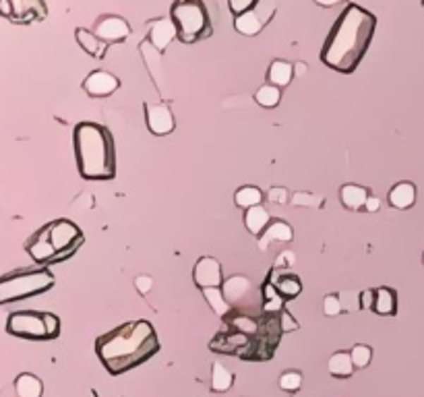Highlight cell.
<instances>
[{
  "label": "cell",
  "instance_id": "obj_1",
  "mask_svg": "<svg viewBox=\"0 0 424 397\" xmlns=\"http://www.w3.org/2000/svg\"><path fill=\"white\" fill-rule=\"evenodd\" d=\"M375 30L377 17L370 11L356 2L346 4L321 48V62L344 75L354 73L368 52Z\"/></svg>",
  "mask_w": 424,
  "mask_h": 397
},
{
  "label": "cell",
  "instance_id": "obj_2",
  "mask_svg": "<svg viewBox=\"0 0 424 397\" xmlns=\"http://www.w3.org/2000/svg\"><path fill=\"white\" fill-rule=\"evenodd\" d=\"M159 350V339L150 321H131L95 339V354L106 370L114 377L124 374Z\"/></svg>",
  "mask_w": 424,
  "mask_h": 397
},
{
  "label": "cell",
  "instance_id": "obj_3",
  "mask_svg": "<svg viewBox=\"0 0 424 397\" xmlns=\"http://www.w3.org/2000/svg\"><path fill=\"white\" fill-rule=\"evenodd\" d=\"M77 170L81 178L97 183L116 176V152L112 133L97 123H79L73 133Z\"/></svg>",
  "mask_w": 424,
  "mask_h": 397
},
{
  "label": "cell",
  "instance_id": "obj_4",
  "mask_svg": "<svg viewBox=\"0 0 424 397\" xmlns=\"http://www.w3.org/2000/svg\"><path fill=\"white\" fill-rule=\"evenodd\" d=\"M170 19L182 44H197L213 33L207 8L199 0H176L170 6Z\"/></svg>",
  "mask_w": 424,
  "mask_h": 397
},
{
  "label": "cell",
  "instance_id": "obj_5",
  "mask_svg": "<svg viewBox=\"0 0 424 397\" xmlns=\"http://www.w3.org/2000/svg\"><path fill=\"white\" fill-rule=\"evenodd\" d=\"M56 283L54 275L48 269H21L4 275L0 279V303L8 305L15 300H25L31 296L52 290Z\"/></svg>",
  "mask_w": 424,
  "mask_h": 397
},
{
  "label": "cell",
  "instance_id": "obj_6",
  "mask_svg": "<svg viewBox=\"0 0 424 397\" xmlns=\"http://www.w3.org/2000/svg\"><path fill=\"white\" fill-rule=\"evenodd\" d=\"M50 245L56 250V261H62L66 257H71L79 246L83 245V232L79 230V226H75L68 219H56L48 226H44Z\"/></svg>",
  "mask_w": 424,
  "mask_h": 397
},
{
  "label": "cell",
  "instance_id": "obj_7",
  "mask_svg": "<svg viewBox=\"0 0 424 397\" xmlns=\"http://www.w3.org/2000/svg\"><path fill=\"white\" fill-rule=\"evenodd\" d=\"M6 331L15 337L23 339H50L46 329V312H33V310H19L11 312L6 319Z\"/></svg>",
  "mask_w": 424,
  "mask_h": 397
},
{
  "label": "cell",
  "instance_id": "obj_8",
  "mask_svg": "<svg viewBox=\"0 0 424 397\" xmlns=\"http://www.w3.org/2000/svg\"><path fill=\"white\" fill-rule=\"evenodd\" d=\"M273 13H275V2H272V0H259L248 13H244L243 17L234 19V28H236L238 33L253 37V35H257L259 31L272 21Z\"/></svg>",
  "mask_w": 424,
  "mask_h": 397
},
{
  "label": "cell",
  "instance_id": "obj_9",
  "mask_svg": "<svg viewBox=\"0 0 424 397\" xmlns=\"http://www.w3.org/2000/svg\"><path fill=\"white\" fill-rule=\"evenodd\" d=\"M193 279H195V286L199 290H207V288H222L224 286V275H222V265L217 259L213 257H201L197 263H195V269H193Z\"/></svg>",
  "mask_w": 424,
  "mask_h": 397
},
{
  "label": "cell",
  "instance_id": "obj_10",
  "mask_svg": "<svg viewBox=\"0 0 424 397\" xmlns=\"http://www.w3.org/2000/svg\"><path fill=\"white\" fill-rule=\"evenodd\" d=\"M145 123L155 137H166L174 130V116L166 104H145Z\"/></svg>",
  "mask_w": 424,
  "mask_h": 397
},
{
  "label": "cell",
  "instance_id": "obj_11",
  "mask_svg": "<svg viewBox=\"0 0 424 397\" xmlns=\"http://www.w3.org/2000/svg\"><path fill=\"white\" fill-rule=\"evenodd\" d=\"M119 87H121V79L108 71H93L83 81V90L91 97H108Z\"/></svg>",
  "mask_w": 424,
  "mask_h": 397
},
{
  "label": "cell",
  "instance_id": "obj_12",
  "mask_svg": "<svg viewBox=\"0 0 424 397\" xmlns=\"http://www.w3.org/2000/svg\"><path fill=\"white\" fill-rule=\"evenodd\" d=\"M102 42L106 44H114V42H124L131 35V25L116 15H108L104 19H99L95 23V31H93Z\"/></svg>",
  "mask_w": 424,
  "mask_h": 397
},
{
  "label": "cell",
  "instance_id": "obj_13",
  "mask_svg": "<svg viewBox=\"0 0 424 397\" xmlns=\"http://www.w3.org/2000/svg\"><path fill=\"white\" fill-rule=\"evenodd\" d=\"M269 281L273 283V288L277 290V294L284 298V300H294L301 292H303V281L301 277L290 271H279V269H272L269 275Z\"/></svg>",
  "mask_w": 424,
  "mask_h": 397
},
{
  "label": "cell",
  "instance_id": "obj_14",
  "mask_svg": "<svg viewBox=\"0 0 424 397\" xmlns=\"http://www.w3.org/2000/svg\"><path fill=\"white\" fill-rule=\"evenodd\" d=\"M46 15H48V8L40 0H15L13 2V21H17V23L42 21Z\"/></svg>",
  "mask_w": 424,
  "mask_h": 397
},
{
  "label": "cell",
  "instance_id": "obj_15",
  "mask_svg": "<svg viewBox=\"0 0 424 397\" xmlns=\"http://www.w3.org/2000/svg\"><path fill=\"white\" fill-rule=\"evenodd\" d=\"M28 252H30L31 259H33L35 263H40V265H44V263H54V261H56V250H54V246L50 245L48 234H46L44 228L28 243Z\"/></svg>",
  "mask_w": 424,
  "mask_h": 397
},
{
  "label": "cell",
  "instance_id": "obj_16",
  "mask_svg": "<svg viewBox=\"0 0 424 397\" xmlns=\"http://www.w3.org/2000/svg\"><path fill=\"white\" fill-rule=\"evenodd\" d=\"M174 37H178V33H176L172 19H157L150 25V42L159 52H164L172 44Z\"/></svg>",
  "mask_w": 424,
  "mask_h": 397
},
{
  "label": "cell",
  "instance_id": "obj_17",
  "mask_svg": "<svg viewBox=\"0 0 424 397\" xmlns=\"http://www.w3.org/2000/svg\"><path fill=\"white\" fill-rule=\"evenodd\" d=\"M292 243L294 240V230L290 224L286 221H279V219H273L272 224L265 228V232L259 236V248L265 250L272 243Z\"/></svg>",
  "mask_w": 424,
  "mask_h": 397
},
{
  "label": "cell",
  "instance_id": "obj_18",
  "mask_svg": "<svg viewBox=\"0 0 424 397\" xmlns=\"http://www.w3.org/2000/svg\"><path fill=\"white\" fill-rule=\"evenodd\" d=\"M370 193L366 186H358V184H344L339 188V199H341V205L350 212H358L366 207V201H368Z\"/></svg>",
  "mask_w": 424,
  "mask_h": 397
},
{
  "label": "cell",
  "instance_id": "obj_19",
  "mask_svg": "<svg viewBox=\"0 0 424 397\" xmlns=\"http://www.w3.org/2000/svg\"><path fill=\"white\" fill-rule=\"evenodd\" d=\"M387 199H389V205L394 209H399V212L410 209L416 203V186L412 183H397L389 190Z\"/></svg>",
  "mask_w": 424,
  "mask_h": 397
},
{
  "label": "cell",
  "instance_id": "obj_20",
  "mask_svg": "<svg viewBox=\"0 0 424 397\" xmlns=\"http://www.w3.org/2000/svg\"><path fill=\"white\" fill-rule=\"evenodd\" d=\"M222 292H224V298L230 303V306L236 305L238 300H243L246 296V292H250V279L244 277V275H232L224 281Z\"/></svg>",
  "mask_w": 424,
  "mask_h": 397
},
{
  "label": "cell",
  "instance_id": "obj_21",
  "mask_svg": "<svg viewBox=\"0 0 424 397\" xmlns=\"http://www.w3.org/2000/svg\"><path fill=\"white\" fill-rule=\"evenodd\" d=\"M75 37H77V44H79L90 56H93V59H104V56H106L108 44L102 42L95 33L83 30V28H77V30H75Z\"/></svg>",
  "mask_w": 424,
  "mask_h": 397
},
{
  "label": "cell",
  "instance_id": "obj_22",
  "mask_svg": "<svg viewBox=\"0 0 424 397\" xmlns=\"http://www.w3.org/2000/svg\"><path fill=\"white\" fill-rule=\"evenodd\" d=\"M372 310L381 317H394L397 312V294H395L394 288H377L375 290V305Z\"/></svg>",
  "mask_w": 424,
  "mask_h": 397
},
{
  "label": "cell",
  "instance_id": "obj_23",
  "mask_svg": "<svg viewBox=\"0 0 424 397\" xmlns=\"http://www.w3.org/2000/svg\"><path fill=\"white\" fill-rule=\"evenodd\" d=\"M329 374L335 379H350L354 374V360H352V354L348 352H335L329 358V365H327Z\"/></svg>",
  "mask_w": 424,
  "mask_h": 397
},
{
  "label": "cell",
  "instance_id": "obj_24",
  "mask_svg": "<svg viewBox=\"0 0 424 397\" xmlns=\"http://www.w3.org/2000/svg\"><path fill=\"white\" fill-rule=\"evenodd\" d=\"M269 224H272V215L267 214V209L261 207V205H259V207H253V209H248V212L244 214V226H246V230H248L250 234H255V236H261Z\"/></svg>",
  "mask_w": 424,
  "mask_h": 397
},
{
  "label": "cell",
  "instance_id": "obj_25",
  "mask_svg": "<svg viewBox=\"0 0 424 397\" xmlns=\"http://www.w3.org/2000/svg\"><path fill=\"white\" fill-rule=\"evenodd\" d=\"M15 391H17V397H42L44 383L35 374L23 372L15 379Z\"/></svg>",
  "mask_w": 424,
  "mask_h": 397
},
{
  "label": "cell",
  "instance_id": "obj_26",
  "mask_svg": "<svg viewBox=\"0 0 424 397\" xmlns=\"http://www.w3.org/2000/svg\"><path fill=\"white\" fill-rule=\"evenodd\" d=\"M263 201V190L259 186H253V184H246L241 186L236 193H234V203L243 209H253V207H259Z\"/></svg>",
  "mask_w": 424,
  "mask_h": 397
},
{
  "label": "cell",
  "instance_id": "obj_27",
  "mask_svg": "<svg viewBox=\"0 0 424 397\" xmlns=\"http://www.w3.org/2000/svg\"><path fill=\"white\" fill-rule=\"evenodd\" d=\"M267 77H269L272 85L281 90V87H286L292 81V77H294V64H290V62L286 61H273Z\"/></svg>",
  "mask_w": 424,
  "mask_h": 397
},
{
  "label": "cell",
  "instance_id": "obj_28",
  "mask_svg": "<svg viewBox=\"0 0 424 397\" xmlns=\"http://www.w3.org/2000/svg\"><path fill=\"white\" fill-rule=\"evenodd\" d=\"M234 383V374L224 367V365H213L212 367V391L215 393H226Z\"/></svg>",
  "mask_w": 424,
  "mask_h": 397
},
{
  "label": "cell",
  "instance_id": "obj_29",
  "mask_svg": "<svg viewBox=\"0 0 424 397\" xmlns=\"http://www.w3.org/2000/svg\"><path fill=\"white\" fill-rule=\"evenodd\" d=\"M203 292V298L207 300V305L212 306V310L217 314V317H224L230 312V303L224 298V292L222 288H207V290H201Z\"/></svg>",
  "mask_w": 424,
  "mask_h": 397
},
{
  "label": "cell",
  "instance_id": "obj_30",
  "mask_svg": "<svg viewBox=\"0 0 424 397\" xmlns=\"http://www.w3.org/2000/svg\"><path fill=\"white\" fill-rule=\"evenodd\" d=\"M255 99L261 108H275L281 99V90L267 83V85L259 87V92L255 93Z\"/></svg>",
  "mask_w": 424,
  "mask_h": 397
},
{
  "label": "cell",
  "instance_id": "obj_31",
  "mask_svg": "<svg viewBox=\"0 0 424 397\" xmlns=\"http://www.w3.org/2000/svg\"><path fill=\"white\" fill-rule=\"evenodd\" d=\"M263 294H265V298H263V310H265V312H277V310H281L284 298L277 294V290L273 288L272 281L263 286Z\"/></svg>",
  "mask_w": 424,
  "mask_h": 397
},
{
  "label": "cell",
  "instance_id": "obj_32",
  "mask_svg": "<svg viewBox=\"0 0 424 397\" xmlns=\"http://www.w3.org/2000/svg\"><path fill=\"white\" fill-rule=\"evenodd\" d=\"M277 383H279V389L294 393V391H298V389L303 387V374L296 372V370H288V372H284V374L279 377Z\"/></svg>",
  "mask_w": 424,
  "mask_h": 397
},
{
  "label": "cell",
  "instance_id": "obj_33",
  "mask_svg": "<svg viewBox=\"0 0 424 397\" xmlns=\"http://www.w3.org/2000/svg\"><path fill=\"white\" fill-rule=\"evenodd\" d=\"M350 354H352V360H354L356 368H366L372 360V350H370V346H364V343L354 346Z\"/></svg>",
  "mask_w": 424,
  "mask_h": 397
},
{
  "label": "cell",
  "instance_id": "obj_34",
  "mask_svg": "<svg viewBox=\"0 0 424 397\" xmlns=\"http://www.w3.org/2000/svg\"><path fill=\"white\" fill-rule=\"evenodd\" d=\"M141 52H143V59L147 62V68H159V64H162V52L153 46L150 39H145L143 44H141Z\"/></svg>",
  "mask_w": 424,
  "mask_h": 397
},
{
  "label": "cell",
  "instance_id": "obj_35",
  "mask_svg": "<svg viewBox=\"0 0 424 397\" xmlns=\"http://www.w3.org/2000/svg\"><path fill=\"white\" fill-rule=\"evenodd\" d=\"M255 4H257L255 0H230L228 2V6H230L234 17H243L244 13H248Z\"/></svg>",
  "mask_w": 424,
  "mask_h": 397
},
{
  "label": "cell",
  "instance_id": "obj_36",
  "mask_svg": "<svg viewBox=\"0 0 424 397\" xmlns=\"http://www.w3.org/2000/svg\"><path fill=\"white\" fill-rule=\"evenodd\" d=\"M323 312H325L327 317H337V314L341 312V303H339V298H337L335 294L325 296V300H323Z\"/></svg>",
  "mask_w": 424,
  "mask_h": 397
},
{
  "label": "cell",
  "instance_id": "obj_37",
  "mask_svg": "<svg viewBox=\"0 0 424 397\" xmlns=\"http://www.w3.org/2000/svg\"><path fill=\"white\" fill-rule=\"evenodd\" d=\"M46 329H48V337L50 339H56V337L61 336V319L56 314L46 312Z\"/></svg>",
  "mask_w": 424,
  "mask_h": 397
},
{
  "label": "cell",
  "instance_id": "obj_38",
  "mask_svg": "<svg viewBox=\"0 0 424 397\" xmlns=\"http://www.w3.org/2000/svg\"><path fill=\"white\" fill-rule=\"evenodd\" d=\"M267 201H272V203H288V190L284 188V186H273L267 190Z\"/></svg>",
  "mask_w": 424,
  "mask_h": 397
},
{
  "label": "cell",
  "instance_id": "obj_39",
  "mask_svg": "<svg viewBox=\"0 0 424 397\" xmlns=\"http://www.w3.org/2000/svg\"><path fill=\"white\" fill-rule=\"evenodd\" d=\"M315 199H321V197H315V195H310V193H296L292 203H294L296 207H298V205H308V207L321 205V201H315Z\"/></svg>",
  "mask_w": 424,
  "mask_h": 397
},
{
  "label": "cell",
  "instance_id": "obj_40",
  "mask_svg": "<svg viewBox=\"0 0 424 397\" xmlns=\"http://www.w3.org/2000/svg\"><path fill=\"white\" fill-rule=\"evenodd\" d=\"M294 261H296V257H294V252H290V250H284L277 259H275V269H286V267H292L294 265Z\"/></svg>",
  "mask_w": 424,
  "mask_h": 397
},
{
  "label": "cell",
  "instance_id": "obj_41",
  "mask_svg": "<svg viewBox=\"0 0 424 397\" xmlns=\"http://www.w3.org/2000/svg\"><path fill=\"white\" fill-rule=\"evenodd\" d=\"M135 286H137V290L145 296V294H150V290L153 288V279L150 275H139V277L135 279Z\"/></svg>",
  "mask_w": 424,
  "mask_h": 397
},
{
  "label": "cell",
  "instance_id": "obj_42",
  "mask_svg": "<svg viewBox=\"0 0 424 397\" xmlns=\"http://www.w3.org/2000/svg\"><path fill=\"white\" fill-rule=\"evenodd\" d=\"M375 305V290H364L361 292V308L363 310H368Z\"/></svg>",
  "mask_w": 424,
  "mask_h": 397
},
{
  "label": "cell",
  "instance_id": "obj_43",
  "mask_svg": "<svg viewBox=\"0 0 424 397\" xmlns=\"http://www.w3.org/2000/svg\"><path fill=\"white\" fill-rule=\"evenodd\" d=\"M379 207H381V199H377V197H368V201H366V207H364V212H368V214H375V212H379Z\"/></svg>",
  "mask_w": 424,
  "mask_h": 397
},
{
  "label": "cell",
  "instance_id": "obj_44",
  "mask_svg": "<svg viewBox=\"0 0 424 397\" xmlns=\"http://www.w3.org/2000/svg\"><path fill=\"white\" fill-rule=\"evenodd\" d=\"M0 11L6 19H13V2L8 0H0Z\"/></svg>",
  "mask_w": 424,
  "mask_h": 397
},
{
  "label": "cell",
  "instance_id": "obj_45",
  "mask_svg": "<svg viewBox=\"0 0 424 397\" xmlns=\"http://www.w3.org/2000/svg\"><path fill=\"white\" fill-rule=\"evenodd\" d=\"M317 4H321V6H335L337 4V0H332V2H327V0H315Z\"/></svg>",
  "mask_w": 424,
  "mask_h": 397
},
{
  "label": "cell",
  "instance_id": "obj_46",
  "mask_svg": "<svg viewBox=\"0 0 424 397\" xmlns=\"http://www.w3.org/2000/svg\"><path fill=\"white\" fill-rule=\"evenodd\" d=\"M423 261H424V257H423Z\"/></svg>",
  "mask_w": 424,
  "mask_h": 397
}]
</instances>
